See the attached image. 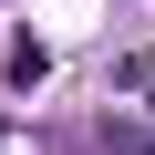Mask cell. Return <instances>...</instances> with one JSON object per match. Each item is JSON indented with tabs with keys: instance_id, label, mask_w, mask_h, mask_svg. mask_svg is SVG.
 <instances>
[{
	"instance_id": "cell-1",
	"label": "cell",
	"mask_w": 155,
	"mask_h": 155,
	"mask_svg": "<svg viewBox=\"0 0 155 155\" xmlns=\"http://www.w3.org/2000/svg\"><path fill=\"white\" fill-rule=\"evenodd\" d=\"M104 155H155V134L145 124H104Z\"/></svg>"
}]
</instances>
